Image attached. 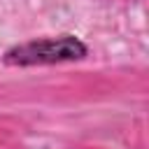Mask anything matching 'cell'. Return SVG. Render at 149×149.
Wrapping results in <instances>:
<instances>
[{"instance_id": "6da1fadb", "label": "cell", "mask_w": 149, "mask_h": 149, "mask_svg": "<svg viewBox=\"0 0 149 149\" xmlns=\"http://www.w3.org/2000/svg\"><path fill=\"white\" fill-rule=\"evenodd\" d=\"M86 56H88L86 42L72 33H63L56 37H42L14 44L2 54V63L12 68H33V65L74 63L84 61Z\"/></svg>"}]
</instances>
